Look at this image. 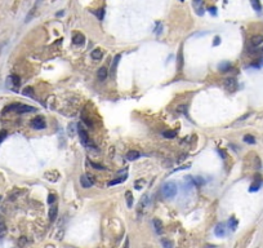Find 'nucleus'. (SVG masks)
<instances>
[{"label":"nucleus","instance_id":"obj_2","mask_svg":"<svg viewBox=\"0 0 263 248\" xmlns=\"http://www.w3.org/2000/svg\"><path fill=\"white\" fill-rule=\"evenodd\" d=\"M77 132H79V137H80L81 143H83L84 146H88V143H89L88 132L84 129V127L81 125V124H79V125H77Z\"/></svg>","mask_w":263,"mask_h":248},{"label":"nucleus","instance_id":"obj_6","mask_svg":"<svg viewBox=\"0 0 263 248\" xmlns=\"http://www.w3.org/2000/svg\"><path fill=\"white\" fill-rule=\"evenodd\" d=\"M80 184H81L83 187L88 189V187H92L93 184H94V181L90 177H88L87 174H83V176H80Z\"/></svg>","mask_w":263,"mask_h":248},{"label":"nucleus","instance_id":"obj_8","mask_svg":"<svg viewBox=\"0 0 263 248\" xmlns=\"http://www.w3.org/2000/svg\"><path fill=\"white\" fill-rule=\"evenodd\" d=\"M214 234L217 235V236H219V238L225 236V234H226V226H225V224H223V222H219L217 226L214 227Z\"/></svg>","mask_w":263,"mask_h":248},{"label":"nucleus","instance_id":"obj_10","mask_svg":"<svg viewBox=\"0 0 263 248\" xmlns=\"http://www.w3.org/2000/svg\"><path fill=\"white\" fill-rule=\"evenodd\" d=\"M263 43V35H254L250 39V45L252 46H259Z\"/></svg>","mask_w":263,"mask_h":248},{"label":"nucleus","instance_id":"obj_30","mask_svg":"<svg viewBox=\"0 0 263 248\" xmlns=\"http://www.w3.org/2000/svg\"><path fill=\"white\" fill-rule=\"evenodd\" d=\"M88 163H90V165H92L93 168H96V169H102V170H103V169H106L103 165H101V164H97V163H93V162H89V160H88Z\"/></svg>","mask_w":263,"mask_h":248},{"label":"nucleus","instance_id":"obj_28","mask_svg":"<svg viewBox=\"0 0 263 248\" xmlns=\"http://www.w3.org/2000/svg\"><path fill=\"white\" fill-rule=\"evenodd\" d=\"M81 120H83V122H84L85 124H87V125H88V127H90V128H92V127H93V124H92V122H90V120H89V119L87 118V115H85V114H83V115H81Z\"/></svg>","mask_w":263,"mask_h":248},{"label":"nucleus","instance_id":"obj_32","mask_svg":"<svg viewBox=\"0 0 263 248\" xmlns=\"http://www.w3.org/2000/svg\"><path fill=\"white\" fill-rule=\"evenodd\" d=\"M7 136H8V132H7L5 129H3L1 132H0V143H1V142L4 141V140H5Z\"/></svg>","mask_w":263,"mask_h":248},{"label":"nucleus","instance_id":"obj_35","mask_svg":"<svg viewBox=\"0 0 263 248\" xmlns=\"http://www.w3.org/2000/svg\"><path fill=\"white\" fill-rule=\"evenodd\" d=\"M230 67H231L230 63H222V65H219V70H221V71H223V70L226 71V70H228Z\"/></svg>","mask_w":263,"mask_h":248},{"label":"nucleus","instance_id":"obj_16","mask_svg":"<svg viewBox=\"0 0 263 248\" xmlns=\"http://www.w3.org/2000/svg\"><path fill=\"white\" fill-rule=\"evenodd\" d=\"M192 182H194L195 186H197V187H200V186L204 185V178L200 177V176H194L192 177Z\"/></svg>","mask_w":263,"mask_h":248},{"label":"nucleus","instance_id":"obj_15","mask_svg":"<svg viewBox=\"0 0 263 248\" xmlns=\"http://www.w3.org/2000/svg\"><path fill=\"white\" fill-rule=\"evenodd\" d=\"M102 57H103V52H102L101 49H94L92 52V58H93V60L98 61V60H101Z\"/></svg>","mask_w":263,"mask_h":248},{"label":"nucleus","instance_id":"obj_39","mask_svg":"<svg viewBox=\"0 0 263 248\" xmlns=\"http://www.w3.org/2000/svg\"><path fill=\"white\" fill-rule=\"evenodd\" d=\"M161 29H163V26L159 23V27H158V30H156V34H158V35L161 34Z\"/></svg>","mask_w":263,"mask_h":248},{"label":"nucleus","instance_id":"obj_18","mask_svg":"<svg viewBox=\"0 0 263 248\" xmlns=\"http://www.w3.org/2000/svg\"><path fill=\"white\" fill-rule=\"evenodd\" d=\"M250 4H252L253 9L256 12H261L262 10V5H261L259 0H250Z\"/></svg>","mask_w":263,"mask_h":248},{"label":"nucleus","instance_id":"obj_3","mask_svg":"<svg viewBox=\"0 0 263 248\" xmlns=\"http://www.w3.org/2000/svg\"><path fill=\"white\" fill-rule=\"evenodd\" d=\"M30 125L34 128V129H44L46 127V124L44 122V119L40 118V116H36L30 122Z\"/></svg>","mask_w":263,"mask_h":248},{"label":"nucleus","instance_id":"obj_34","mask_svg":"<svg viewBox=\"0 0 263 248\" xmlns=\"http://www.w3.org/2000/svg\"><path fill=\"white\" fill-rule=\"evenodd\" d=\"M54 202H56V195H54V194H50L48 196V203L52 205V204H54Z\"/></svg>","mask_w":263,"mask_h":248},{"label":"nucleus","instance_id":"obj_29","mask_svg":"<svg viewBox=\"0 0 263 248\" xmlns=\"http://www.w3.org/2000/svg\"><path fill=\"white\" fill-rule=\"evenodd\" d=\"M177 111L182 112V114H187V106L186 105H180V106L177 107Z\"/></svg>","mask_w":263,"mask_h":248},{"label":"nucleus","instance_id":"obj_14","mask_svg":"<svg viewBox=\"0 0 263 248\" xmlns=\"http://www.w3.org/2000/svg\"><path fill=\"white\" fill-rule=\"evenodd\" d=\"M139 156H141V154L138 153V151H136V150H132V151H129V153L127 154L128 160H137Z\"/></svg>","mask_w":263,"mask_h":248},{"label":"nucleus","instance_id":"obj_24","mask_svg":"<svg viewBox=\"0 0 263 248\" xmlns=\"http://www.w3.org/2000/svg\"><path fill=\"white\" fill-rule=\"evenodd\" d=\"M163 136L165 138H174L175 136H177V133H175V131H165L163 133Z\"/></svg>","mask_w":263,"mask_h":248},{"label":"nucleus","instance_id":"obj_42","mask_svg":"<svg viewBox=\"0 0 263 248\" xmlns=\"http://www.w3.org/2000/svg\"><path fill=\"white\" fill-rule=\"evenodd\" d=\"M195 1H196V3H200V1H201V0H195Z\"/></svg>","mask_w":263,"mask_h":248},{"label":"nucleus","instance_id":"obj_5","mask_svg":"<svg viewBox=\"0 0 263 248\" xmlns=\"http://www.w3.org/2000/svg\"><path fill=\"white\" fill-rule=\"evenodd\" d=\"M35 110H36L35 107L29 106V105H23V103H18L17 107H15V112H18V114H23V112H32Z\"/></svg>","mask_w":263,"mask_h":248},{"label":"nucleus","instance_id":"obj_26","mask_svg":"<svg viewBox=\"0 0 263 248\" xmlns=\"http://www.w3.org/2000/svg\"><path fill=\"white\" fill-rule=\"evenodd\" d=\"M125 178H127V177H123V178H116V180H113V181H110L108 184H107V186H113V185L121 184V182H124V181H125Z\"/></svg>","mask_w":263,"mask_h":248},{"label":"nucleus","instance_id":"obj_20","mask_svg":"<svg viewBox=\"0 0 263 248\" xmlns=\"http://www.w3.org/2000/svg\"><path fill=\"white\" fill-rule=\"evenodd\" d=\"M228 226H230V229H231L232 231L236 230V227H237V220L235 218V217H231V218L228 220Z\"/></svg>","mask_w":263,"mask_h":248},{"label":"nucleus","instance_id":"obj_1","mask_svg":"<svg viewBox=\"0 0 263 248\" xmlns=\"http://www.w3.org/2000/svg\"><path fill=\"white\" fill-rule=\"evenodd\" d=\"M163 194L165 195L166 198H173L177 195V191H178V187H177V184L175 182H166V184L163 185V189H161Z\"/></svg>","mask_w":263,"mask_h":248},{"label":"nucleus","instance_id":"obj_19","mask_svg":"<svg viewBox=\"0 0 263 248\" xmlns=\"http://www.w3.org/2000/svg\"><path fill=\"white\" fill-rule=\"evenodd\" d=\"M125 199H127L128 207L132 208V205H133V195H132V191H127V193H125Z\"/></svg>","mask_w":263,"mask_h":248},{"label":"nucleus","instance_id":"obj_4","mask_svg":"<svg viewBox=\"0 0 263 248\" xmlns=\"http://www.w3.org/2000/svg\"><path fill=\"white\" fill-rule=\"evenodd\" d=\"M223 84H225V88L230 92L236 91V88H237V83H236V79H235V78H227Z\"/></svg>","mask_w":263,"mask_h":248},{"label":"nucleus","instance_id":"obj_21","mask_svg":"<svg viewBox=\"0 0 263 248\" xmlns=\"http://www.w3.org/2000/svg\"><path fill=\"white\" fill-rule=\"evenodd\" d=\"M8 81H12V84H13L14 87H18L19 85V78L17 75H10L8 78Z\"/></svg>","mask_w":263,"mask_h":248},{"label":"nucleus","instance_id":"obj_13","mask_svg":"<svg viewBox=\"0 0 263 248\" xmlns=\"http://www.w3.org/2000/svg\"><path fill=\"white\" fill-rule=\"evenodd\" d=\"M154 226H155V231L158 234H161L163 232V222L160 221L159 218H155L154 220Z\"/></svg>","mask_w":263,"mask_h":248},{"label":"nucleus","instance_id":"obj_23","mask_svg":"<svg viewBox=\"0 0 263 248\" xmlns=\"http://www.w3.org/2000/svg\"><path fill=\"white\" fill-rule=\"evenodd\" d=\"M120 58H121L120 54H117V56H115V58H113V62H112V70H111V72H112V74H115V70H116V67H117V63H119Z\"/></svg>","mask_w":263,"mask_h":248},{"label":"nucleus","instance_id":"obj_33","mask_svg":"<svg viewBox=\"0 0 263 248\" xmlns=\"http://www.w3.org/2000/svg\"><path fill=\"white\" fill-rule=\"evenodd\" d=\"M182 63H183V60H182V52L178 53V70L182 69Z\"/></svg>","mask_w":263,"mask_h":248},{"label":"nucleus","instance_id":"obj_31","mask_svg":"<svg viewBox=\"0 0 263 248\" xmlns=\"http://www.w3.org/2000/svg\"><path fill=\"white\" fill-rule=\"evenodd\" d=\"M26 243H27L26 236H21V238H19V240H18V246H19V247H23V246H26Z\"/></svg>","mask_w":263,"mask_h":248},{"label":"nucleus","instance_id":"obj_37","mask_svg":"<svg viewBox=\"0 0 263 248\" xmlns=\"http://www.w3.org/2000/svg\"><path fill=\"white\" fill-rule=\"evenodd\" d=\"M141 184H143V180H138V181L136 182V189H138V190H139L141 187H142V186H141Z\"/></svg>","mask_w":263,"mask_h":248},{"label":"nucleus","instance_id":"obj_9","mask_svg":"<svg viewBox=\"0 0 263 248\" xmlns=\"http://www.w3.org/2000/svg\"><path fill=\"white\" fill-rule=\"evenodd\" d=\"M72 41H74V44H75V45H83L84 41H85V38H84L83 34L76 32V34L72 36Z\"/></svg>","mask_w":263,"mask_h":248},{"label":"nucleus","instance_id":"obj_12","mask_svg":"<svg viewBox=\"0 0 263 248\" xmlns=\"http://www.w3.org/2000/svg\"><path fill=\"white\" fill-rule=\"evenodd\" d=\"M7 231H8L7 224H5V221L3 220V217L0 216V238H4V236L7 235Z\"/></svg>","mask_w":263,"mask_h":248},{"label":"nucleus","instance_id":"obj_38","mask_svg":"<svg viewBox=\"0 0 263 248\" xmlns=\"http://www.w3.org/2000/svg\"><path fill=\"white\" fill-rule=\"evenodd\" d=\"M219 43H221V38L219 36H217L214 39V43H213V45H219Z\"/></svg>","mask_w":263,"mask_h":248},{"label":"nucleus","instance_id":"obj_40","mask_svg":"<svg viewBox=\"0 0 263 248\" xmlns=\"http://www.w3.org/2000/svg\"><path fill=\"white\" fill-rule=\"evenodd\" d=\"M215 10H217L215 8H209V12H210L211 14H217V12H215Z\"/></svg>","mask_w":263,"mask_h":248},{"label":"nucleus","instance_id":"obj_11","mask_svg":"<svg viewBox=\"0 0 263 248\" xmlns=\"http://www.w3.org/2000/svg\"><path fill=\"white\" fill-rule=\"evenodd\" d=\"M261 186H262V180H261L259 177H257V180L254 181L252 185H250V187H249V191H250V193L258 191V190L261 189Z\"/></svg>","mask_w":263,"mask_h":248},{"label":"nucleus","instance_id":"obj_27","mask_svg":"<svg viewBox=\"0 0 263 248\" xmlns=\"http://www.w3.org/2000/svg\"><path fill=\"white\" fill-rule=\"evenodd\" d=\"M23 94L25 96H30V97H34V89L31 87H26L23 89Z\"/></svg>","mask_w":263,"mask_h":248},{"label":"nucleus","instance_id":"obj_36","mask_svg":"<svg viewBox=\"0 0 263 248\" xmlns=\"http://www.w3.org/2000/svg\"><path fill=\"white\" fill-rule=\"evenodd\" d=\"M93 12H94V10H93ZM94 13L97 14V17L99 18V19L103 18V9H98V12H94Z\"/></svg>","mask_w":263,"mask_h":248},{"label":"nucleus","instance_id":"obj_25","mask_svg":"<svg viewBox=\"0 0 263 248\" xmlns=\"http://www.w3.org/2000/svg\"><path fill=\"white\" fill-rule=\"evenodd\" d=\"M161 244H163L164 248H173V243H172L169 239L163 238V239H161Z\"/></svg>","mask_w":263,"mask_h":248},{"label":"nucleus","instance_id":"obj_41","mask_svg":"<svg viewBox=\"0 0 263 248\" xmlns=\"http://www.w3.org/2000/svg\"><path fill=\"white\" fill-rule=\"evenodd\" d=\"M124 248H129V239H125V243H124Z\"/></svg>","mask_w":263,"mask_h":248},{"label":"nucleus","instance_id":"obj_43","mask_svg":"<svg viewBox=\"0 0 263 248\" xmlns=\"http://www.w3.org/2000/svg\"><path fill=\"white\" fill-rule=\"evenodd\" d=\"M182 1H183V0H182Z\"/></svg>","mask_w":263,"mask_h":248},{"label":"nucleus","instance_id":"obj_7","mask_svg":"<svg viewBox=\"0 0 263 248\" xmlns=\"http://www.w3.org/2000/svg\"><path fill=\"white\" fill-rule=\"evenodd\" d=\"M57 215H58V208L56 204H52L49 207V212H48V217H49V221L50 222H54L57 218Z\"/></svg>","mask_w":263,"mask_h":248},{"label":"nucleus","instance_id":"obj_22","mask_svg":"<svg viewBox=\"0 0 263 248\" xmlns=\"http://www.w3.org/2000/svg\"><path fill=\"white\" fill-rule=\"evenodd\" d=\"M244 142L249 143V145H253V143H256V138H254V136H252V134H245L244 136Z\"/></svg>","mask_w":263,"mask_h":248},{"label":"nucleus","instance_id":"obj_17","mask_svg":"<svg viewBox=\"0 0 263 248\" xmlns=\"http://www.w3.org/2000/svg\"><path fill=\"white\" fill-rule=\"evenodd\" d=\"M97 75H98V78H99L101 80H105L106 78H107V69H106V67H101L99 70H98Z\"/></svg>","mask_w":263,"mask_h":248}]
</instances>
